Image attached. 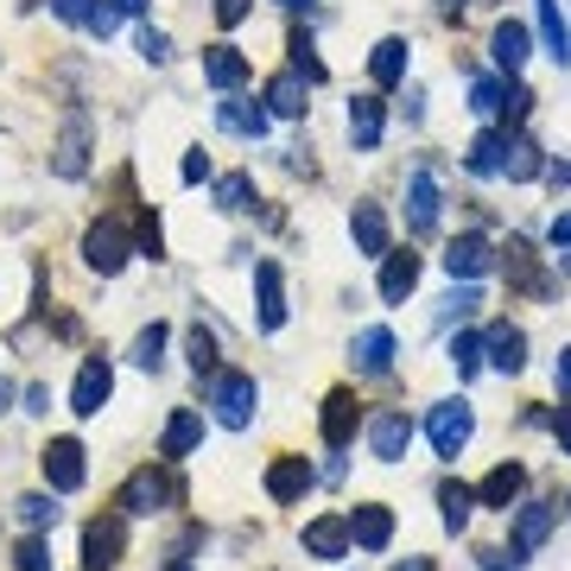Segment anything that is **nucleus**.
Wrapping results in <instances>:
<instances>
[{"label":"nucleus","instance_id":"f257e3e1","mask_svg":"<svg viewBox=\"0 0 571 571\" xmlns=\"http://www.w3.org/2000/svg\"><path fill=\"white\" fill-rule=\"evenodd\" d=\"M209 407H216V419H223L229 432L255 425V407H260L255 375H241V368H209Z\"/></svg>","mask_w":571,"mask_h":571},{"label":"nucleus","instance_id":"f03ea898","mask_svg":"<svg viewBox=\"0 0 571 571\" xmlns=\"http://www.w3.org/2000/svg\"><path fill=\"white\" fill-rule=\"evenodd\" d=\"M470 432H476L470 400H444V407H432V419H425V439H432L439 457H457V451L470 444Z\"/></svg>","mask_w":571,"mask_h":571},{"label":"nucleus","instance_id":"7ed1b4c3","mask_svg":"<svg viewBox=\"0 0 571 571\" xmlns=\"http://www.w3.org/2000/svg\"><path fill=\"white\" fill-rule=\"evenodd\" d=\"M172 495H179V476L147 464V470H133V476H128V489H121V515H159Z\"/></svg>","mask_w":571,"mask_h":571},{"label":"nucleus","instance_id":"20e7f679","mask_svg":"<svg viewBox=\"0 0 571 571\" xmlns=\"http://www.w3.org/2000/svg\"><path fill=\"white\" fill-rule=\"evenodd\" d=\"M39 464H45V483H52V495H71L89 483V464H83V444L77 439H52L45 451H39Z\"/></svg>","mask_w":571,"mask_h":571},{"label":"nucleus","instance_id":"39448f33","mask_svg":"<svg viewBox=\"0 0 571 571\" xmlns=\"http://www.w3.org/2000/svg\"><path fill=\"white\" fill-rule=\"evenodd\" d=\"M121 546H128L121 515L89 520V527H83V571H115V565H121Z\"/></svg>","mask_w":571,"mask_h":571},{"label":"nucleus","instance_id":"423d86ee","mask_svg":"<svg viewBox=\"0 0 571 571\" xmlns=\"http://www.w3.org/2000/svg\"><path fill=\"white\" fill-rule=\"evenodd\" d=\"M128 255H133V241H128V229H121L115 216L83 235V260H89L96 273H121V267H128Z\"/></svg>","mask_w":571,"mask_h":571},{"label":"nucleus","instance_id":"0eeeda50","mask_svg":"<svg viewBox=\"0 0 571 571\" xmlns=\"http://www.w3.org/2000/svg\"><path fill=\"white\" fill-rule=\"evenodd\" d=\"M108 394H115V368H108L103 356H89V363L77 368V388H71V413L96 419L108 407Z\"/></svg>","mask_w":571,"mask_h":571},{"label":"nucleus","instance_id":"6e6552de","mask_svg":"<svg viewBox=\"0 0 571 571\" xmlns=\"http://www.w3.org/2000/svg\"><path fill=\"white\" fill-rule=\"evenodd\" d=\"M349 546H363V552H388L394 540V508L388 502H363V508H349Z\"/></svg>","mask_w":571,"mask_h":571},{"label":"nucleus","instance_id":"1a4fd4ad","mask_svg":"<svg viewBox=\"0 0 571 571\" xmlns=\"http://www.w3.org/2000/svg\"><path fill=\"white\" fill-rule=\"evenodd\" d=\"M407 444H413V419L407 413H375L368 419V451H375V464H400L407 457Z\"/></svg>","mask_w":571,"mask_h":571},{"label":"nucleus","instance_id":"9d476101","mask_svg":"<svg viewBox=\"0 0 571 571\" xmlns=\"http://www.w3.org/2000/svg\"><path fill=\"white\" fill-rule=\"evenodd\" d=\"M552 520H559L552 502H527V508H520V515H515V559H508V565H520V559H534V552H540L546 534H552Z\"/></svg>","mask_w":571,"mask_h":571},{"label":"nucleus","instance_id":"9b49d317","mask_svg":"<svg viewBox=\"0 0 571 571\" xmlns=\"http://www.w3.org/2000/svg\"><path fill=\"white\" fill-rule=\"evenodd\" d=\"M489 267H495V248L483 235H457V241L444 248V273H451V280H483Z\"/></svg>","mask_w":571,"mask_h":571},{"label":"nucleus","instance_id":"f8f14e48","mask_svg":"<svg viewBox=\"0 0 571 571\" xmlns=\"http://www.w3.org/2000/svg\"><path fill=\"white\" fill-rule=\"evenodd\" d=\"M407 229L413 235L439 229V179H432V172H413V179H407Z\"/></svg>","mask_w":571,"mask_h":571},{"label":"nucleus","instance_id":"ddd939ff","mask_svg":"<svg viewBox=\"0 0 571 571\" xmlns=\"http://www.w3.org/2000/svg\"><path fill=\"white\" fill-rule=\"evenodd\" d=\"M197 444H204V413H191V407H184V413L165 419V432H159V457H165V464L191 457Z\"/></svg>","mask_w":571,"mask_h":571},{"label":"nucleus","instance_id":"4468645a","mask_svg":"<svg viewBox=\"0 0 571 571\" xmlns=\"http://www.w3.org/2000/svg\"><path fill=\"white\" fill-rule=\"evenodd\" d=\"M305 552H312V559H324V565H337L343 552H349V520H343V515L305 520Z\"/></svg>","mask_w":571,"mask_h":571},{"label":"nucleus","instance_id":"2eb2a0df","mask_svg":"<svg viewBox=\"0 0 571 571\" xmlns=\"http://www.w3.org/2000/svg\"><path fill=\"white\" fill-rule=\"evenodd\" d=\"M413 286H419V255L413 248H388V255H381V299L400 305Z\"/></svg>","mask_w":571,"mask_h":571},{"label":"nucleus","instance_id":"dca6fc26","mask_svg":"<svg viewBox=\"0 0 571 571\" xmlns=\"http://www.w3.org/2000/svg\"><path fill=\"white\" fill-rule=\"evenodd\" d=\"M407 64H413L407 39H381V45L368 52V77H375V89H400V83H407Z\"/></svg>","mask_w":571,"mask_h":571},{"label":"nucleus","instance_id":"f3484780","mask_svg":"<svg viewBox=\"0 0 571 571\" xmlns=\"http://www.w3.org/2000/svg\"><path fill=\"white\" fill-rule=\"evenodd\" d=\"M381 121H388V103H381V96H356V103H349V140H356V153H375V147H381Z\"/></svg>","mask_w":571,"mask_h":571},{"label":"nucleus","instance_id":"a211bd4d","mask_svg":"<svg viewBox=\"0 0 571 571\" xmlns=\"http://www.w3.org/2000/svg\"><path fill=\"white\" fill-rule=\"evenodd\" d=\"M483 349H489V368H502V375H520V368H527V337H520L515 324H489V331H483Z\"/></svg>","mask_w":571,"mask_h":571},{"label":"nucleus","instance_id":"6ab92c4d","mask_svg":"<svg viewBox=\"0 0 571 571\" xmlns=\"http://www.w3.org/2000/svg\"><path fill=\"white\" fill-rule=\"evenodd\" d=\"M349 363H356V375H388V368H394V331H388V324L363 331L356 349H349Z\"/></svg>","mask_w":571,"mask_h":571},{"label":"nucleus","instance_id":"aec40b11","mask_svg":"<svg viewBox=\"0 0 571 571\" xmlns=\"http://www.w3.org/2000/svg\"><path fill=\"white\" fill-rule=\"evenodd\" d=\"M204 83L209 89H241L248 83V57L235 45H204Z\"/></svg>","mask_w":571,"mask_h":571},{"label":"nucleus","instance_id":"412c9836","mask_svg":"<svg viewBox=\"0 0 571 571\" xmlns=\"http://www.w3.org/2000/svg\"><path fill=\"white\" fill-rule=\"evenodd\" d=\"M349 439H356V394L337 388V394H324V444L343 451Z\"/></svg>","mask_w":571,"mask_h":571},{"label":"nucleus","instance_id":"4be33fe9","mask_svg":"<svg viewBox=\"0 0 571 571\" xmlns=\"http://www.w3.org/2000/svg\"><path fill=\"white\" fill-rule=\"evenodd\" d=\"M312 483H317V470L305 464V457H280V464L267 470V495H273V502H299Z\"/></svg>","mask_w":571,"mask_h":571},{"label":"nucleus","instance_id":"5701e85b","mask_svg":"<svg viewBox=\"0 0 571 571\" xmlns=\"http://www.w3.org/2000/svg\"><path fill=\"white\" fill-rule=\"evenodd\" d=\"M52 165H57V179H83V165H89V121H83V115H71Z\"/></svg>","mask_w":571,"mask_h":571},{"label":"nucleus","instance_id":"b1692460","mask_svg":"<svg viewBox=\"0 0 571 571\" xmlns=\"http://www.w3.org/2000/svg\"><path fill=\"white\" fill-rule=\"evenodd\" d=\"M527 52H534V45H527V26H520V20H502V26L489 32V57L508 71V77L527 64Z\"/></svg>","mask_w":571,"mask_h":571},{"label":"nucleus","instance_id":"393cba45","mask_svg":"<svg viewBox=\"0 0 571 571\" xmlns=\"http://www.w3.org/2000/svg\"><path fill=\"white\" fill-rule=\"evenodd\" d=\"M349 235H356V248L363 255H388V216H381V204H356V216H349Z\"/></svg>","mask_w":571,"mask_h":571},{"label":"nucleus","instance_id":"a878e982","mask_svg":"<svg viewBox=\"0 0 571 571\" xmlns=\"http://www.w3.org/2000/svg\"><path fill=\"white\" fill-rule=\"evenodd\" d=\"M520 489H527V470H520V464H495L489 476H483L476 502H483V508H508V502H515Z\"/></svg>","mask_w":571,"mask_h":571},{"label":"nucleus","instance_id":"bb28decb","mask_svg":"<svg viewBox=\"0 0 571 571\" xmlns=\"http://www.w3.org/2000/svg\"><path fill=\"white\" fill-rule=\"evenodd\" d=\"M255 286H260V331H280V324H286L280 267H273V260H260V267H255Z\"/></svg>","mask_w":571,"mask_h":571},{"label":"nucleus","instance_id":"cd10ccee","mask_svg":"<svg viewBox=\"0 0 571 571\" xmlns=\"http://www.w3.org/2000/svg\"><path fill=\"white\" fill-rule=\"evenodd\" d=\"M534 13H540V39H546V57H552V64H571V26H565V13H559V0H540Z\"/></svg>","mask_w":571,"mask_h":571},{"label":"nucleus","instance_id":"c85d7f7f","mask_svg":"<svg viewBox=\"0 0 571 571\" xmlns=\"http://www.w3.org/2000/svg\"><path fill=\"white\" fill-rule=\"evenodd\" d=\"M267 115H305V77L299 71L267 83Z\"/></svg>","mask_w":571,"mask_h":571},{"label":"nucleus","instance_id":"c756f323","mask_svg":"<svg viewBox=\"0 0 571 571\" xmlns=\"http://www.w3.org/2000/svg\"><path fill=\"white\" fill-rule=\"evenodd\" d=\"M502 267H508V280H515V286L546 292V280H540V267H534V248H527V241H508V248H502Z\"/></svg>","mask_w":571,"mask_h":571},{"label":"nucleus","instance_id":"7c9ffc66","mask_svg":"<svg viewBox=\"0 0 571 571\" xmlns=\"http://www.w3.org/2000/svg\"><path fill=\"white\" fill-rule=\"evenodd\" d=\"M216 121H223L229 133H255V140H260L273 115H267V108H248V103H223V108H216Z\"/></svg>","mask_w":571,"mask_h":571},{"label":"nucleus","instance_id":"2f4dec72","mask_svg":"<svg viewBox=\"0 0 571 571\" xmlns=\"http://www.w3.org/2000/svg\"><path fill=\"white\" fill-rule=\"evenodd\" d=\"M439 502H444V527H451V534H464V527H470V508H476V489H464V483H444Z\"/></svg>","mask_w":571,"mask_h":571},{"label":"nucleus","instance_id":"473e14b6","mask_svg":"<svg viewBox=\"0 0 571 571\" xmlns=\"http://www.w3.org/2000/svg\"><path fill=\"white\" fill-rule=\"evenodd\" d=\"M502 153H508V133H476V147H470V172L495 179V172H502Z\"/></svg>","mask_w":571,"mask_h":571},{"label":"nucleus","instance_id":"72a5a7b5","mask_svg":"<svg viewBox=\"0 0 571 571\" xmlns=\"http://www.w3.org/2000/svg\"><path fill=\"white\" fill-rule=\"evenodd\" d=\"M502 172H508V179H534V172H540V147H534V140H520V133H508Z\"/></svg>","mask_w":571,"mask_h":571},{"label":"nucleus","instance_id":"f704fd0d","mask_svg":"<svg viewBox=\"0 0 571 571\" xmlns=\"http://www.w3.org/2000/svg\"><path fill=\"white\" fill-rule=\"evenodd\" d=\"M165 337H172V331H165V324L153 317V324L133 337V363H140V368H159V363H165Z\"/></svg>","mask_w":571,"mask_h":571},{"label":"nucleus","instance_id":"c9c22d12","mask_svg":"<svg viewBox=\"0 0 571 571\" xmlns=\"http://www.w3.org/2000/svg\"><path fill=\"white\" fill-rule=\"evenodd\" d=\"M248 197H255V179H248V172H229V179L216 184V209H229V216H241Z\"/></svg>","mask_w":571,"mask_h":571},{"label":"nucleus","instance_id":"e433bc0d","mask_svg":"<svg viewBox=\"0 0 571 571\" xmlns=\"http://www.w3.org/2000/svg\"><path fill=\"white\" fill-rule=\"evenodd\" d=\"M292 71H299L305 83H324V77H331V71H324V57L312 52V39H305V32H292Z\"/></svg>","mask_w":571,"mask_h":571},{"label":"nucleus","instance_id":"4c0bfd02","mask_svg":"<svg viewBox=\"0 0 571 571\" xmlns=\"http://www.w3.org/2000/svg\"><path fill=\"white\" fill-rule=\"evenodd\" d=\"M13 508H20L26 527H57V502H52V495H20Z\"/></svg>","mask_w":571,"mask_h":571},{"label":"nucleus","instance_id":"58836bf2","mask_svg":"<svg viewBox=\"0 0 571 571\" xmlns=\"http://www.w3.org/2000/svg\"><path fill=\"white\" fill-rule=\"evenodd\" d=\"M451 363H457V375H476V368H483V337H476V331L451 337Z\"/></svg>","mask_w":571,"mask_h":571},{"label":"nucleus","instance_id":"ea45409f","mask_svg":"<svg viewBox=\"0 0 571 571\" xmlns=\"http://www.w3.org/2000/svg\"><path fill=\"white\" fill-rule=\"evenodd\" d=\"M191 368H197V375H209V368H216V337H209L204 324H197V331H191Z\"/></svg>","mask_w":571,"mask_h":571},{"label":"nucleus","instance_id":"a19ab883","mask_svg":"<svg viewBox=\"0 0 571 571\" xmlns=\"http://www.w3.org/2000/svg\"><path fill=\"white\" fill-rule=\"evenodd\" d=\"M20 571H52V546L39 540V534H32V540H20Z\"/></svg>","mask_w":571,"mask_h":571},{"label":"nucleus","instance_id":"79ce46f5","mask_svg":"<svg viewBox=\"0 0 571 571\" xmlns=\"http://www.w3.org/2000/svg\"><path fill=\"white\" fill-rule=\"evenodd\" d=\"M470 108H476V115H502V83H476V89H470Z\"/></svg>","mask_w":571,"mask_h":571},{"label":"nucleus","instance_id":"37998d69","mask_svg":"<svg viewBox=\"0 0 571 571\" xmlns=\"http://www.w3.org/2000/svg\"><path fill=\"white\" fill-rule=\"evenodd\" d=\"M140 57H147V64H165V57H172V39L153 32V26H140Z\"/></svg>","mask_w":571,"mask_h":571},{"label":"nucleus","instance_id":"c03bdc74","mask_svg":"<svg viewBox=\"0 0 571 571\" xmlns=\"http://www.w3.org/2000/svg\"><path fill=\"white\" fill-rule=\"evenodd\" d=\"M103 0H52V13L57 20H71V26H89V13H96Z\"/></svg>","mask_w":571,"mask_h":571},{"label":"nucleus","instance_id":"a18cd8bd","mask_svg":"<svg viewBox=\"0 0 571 571\" xmlns=\"http://www.w3.org/2000/svg\"><path fill=\"white\" fill-rule=\"evenodd\" d=\"M502 115H508V121H527V115H534V96H527V89H508V96H502Z\"/></svg>","mask_w":571,"mask_h":571},{"label":"nucleus","instance_id":"49530a36","mask_svg":"<svg viewBox=\"0 0 571 571\" xmlns=\"http://www.w3.org/2000/svg\"><path fill=\"white\" fill-rule=\"evenodd\" d=\"M546 241H552L559 255H571V209H565V216H552V229H546Z\"/></svg>","mask_w":571,"mask_h":571},{"label":"nucleus","instance_id":"de8ad7c7","mask_svg":"<svg viewBox=\"0 0 571 571\" xmlns=\"http://www.w3.org/2000/svg\"><path fill=\"white\" fill-rule=\"evenodd\" d=\"M216 20H223V26H241V20H248V0H216Z\"/></svg>","mask_w":571,"mask_h":571},{"label":"nucleus","instance_id":"09e8293b","mask_svg":"<svg viewBox=\"0 0 571 571\" xmlns=\"http://www.w3.org/2000/svg\"><path fill=\"white\" fill-rule=\"evenodd\" d=\"M209 179V153H191L184 159V184H204Z\"/></svg>","mask_w":571,"mask_h":571},{"label":"nucleus","instance_id":"8fccbe9b","mask_svg":"<svg viewBox=\"0 0 571 571\" xmlns=\"http://www.w3.org/2000/svg\"><path fill=\"white\" fill-rule=\"evenodd\" d=\"M552 381H559V394H571V349L559 356V375H552Z\"/></svg>","mask_w":571,"mask_h":571},{"label":"nucleus","instance_id":"3c124183","mask_svg":"<svg viewBox=\"0 0 571 571\" xmlns=\"http://www.w3.org/2000/svg\"><path fill=\"white\" fill-rule=\"evenodd\" d=\"M559 444H565V451H571V407H565V413H559Z\"/></svg>","mask_w":571,"mask_h":571},{"label":"nucleus","instance_id":"603ef678","mask_svg":"<svg viewBox=\"0 0 571 571\" xmlns=\"http://www.w3.org/2000/svg\"><path fill=\"white\" fill-rule=\"evenodd\" d=\"M394 571H432V559H400Z\"/></svg>","mask_w":571,"mask_h":571},{"label":"nucleus","instance_id":"864d4df0","mask_svg":"<svg viewBox=\"0 0 571 571\" xmlns=\"http://www.w3.org/2000/svg\"><path fill=\"white\" fill-rule=\"evenodd\" d=\"M7 407H13V381H7V375H0V413H7Z\"/></svg>","mask_w":571,"mask_h":571},{"label":"nucleus","instance_id":"5fc2aeb1","mask_svg":"<svg viewBox=\"0 0 571 571\" xmlns=\"http://www.w3.org/2000/svg\"><path fill=\"white\" fill-rule=\"evenodd\" d=\"M115 7H121V13H147V0H115Z\"/></svg>","mask_w":571,"mask_h":571},{"label":"nucleus","instance_id":"6e6d98bb","mask_svg":"<svg viewBox=\"0 0 571 571\" xmlns=\"http://www.w3.org/2000/svg\"><path fill=\"white\" fill-rule=\"evenodd\" d=\"M280 7H312V0H280Z\"/></svg>","mask_w":571,"mask_h":571},{"label":"nucleus","instance_id":"4d7b16f0","mask_svg":"<svg viewBox=\"0 0 571 571\" xmlns=\"http://www.w3.org/2000/svg\"><path fill=\"white\" fill-rule=\"evenodd\" d=\"M172 571H191V565H172Z\"/></svg>","mask_w":571,"mask_h":571},{"label":"nucleus","instance_id":"13d9d810","mask_svg":"<svg viewBox=\"0 0 571 571\" xmlns=\"http://www.w3.org/2000/svg\"><path fill=\"white\" fill-rule=\"evenodd\" d=\"M565 508H571V495H565Z\"/></svg>","mask_w":571,"mask_h":571}]
</instances>
